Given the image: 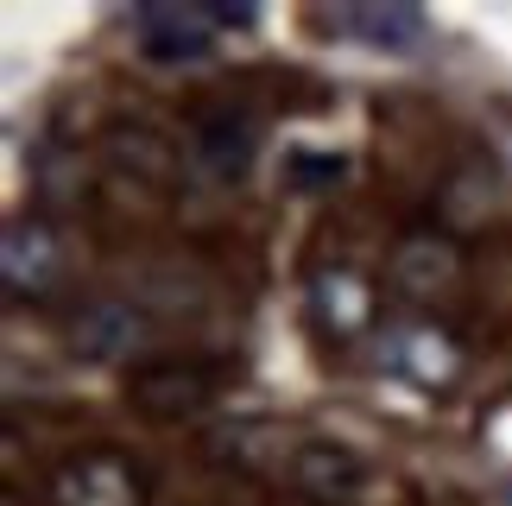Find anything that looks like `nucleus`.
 I'll use <instances>...</instances> for the list:
<instances>
[{
    "mask_svg": "<svg viewBox=\"0 0 512 506\" xmlns=\"http://www.w3.org/2000/svg\"><path fill=\"white\" fill-rule=\"evenodd\" d=\"M64 279H70L64 228L51 216H38V209H19L7 222V235H0V285H7V298L45 304V298L64 291Z\"/></svg>",
    "mask_w": 512,
    "mask_h": 506,
    "instance_id": "obj_1",
    "label": "nucleus"
},
{
    "mask_svg": "<svg viewBox=\"0 0 512 506\" xmlns=\"http://www.w3.org/2000/svg\"><path fill=\"white\" fill-rule=\"evenodd\" d=\"M57 506H146V475L127 450H76L51 469Z\"/></svg>",
    "mask_w": 512,
    "mask_h": 506,
    "instance_id": "obj_2",
    "label": "nucleus"
},
{
    "mask_svg": "<svg viewBox=\"0 0 512 506\" xmlns=\"http://www.w3.org/2000/svg\"><path fill=\"white\" fill-rule=\"evenodd\" d=\"M133 38H140L146 64H203L215 51V38H222V19H215L209 0H146L140 13H133Z\"/></svg>",
    "mask_w": 512,
    "mask_h": 506,
    "instance_id": "obj_3",
    "label": "nucleus"
},
{
    "mask_svg": "<svg viewBox=\"0 0 512 506\" xmlns=\"http://www.w3.org/2000/svg\"><path fill=\"white\" fill-rule=\"evenodd\" d=\"M127 399L140 405L146 418H196L222 399V374H215L209 361H184V355L146 361V367L127 374Z\"/></svg>",
    "mask_w": 512,
    "mask_h": 506,
    "instance_id": "obj_4",
    "label": "nucleus"
},
{
    "mask_svg": "<svg viewBox=\"0 0 512 506\" xmlns=\"http://www.w3.org/2000/svg\"><path fill=\"white\" fill-rule=\"evenodd\" d=\"M260 146H266V121L260 114H247V108H209L203 121H196V171L215 184H241L253 159H260Z\"/></svg>",
    "mask_w": 512,
    "mask_h": 506,
    "instance_id": "obj_5",
    "label": "nucleus"
},
{
    "mask_svg": "<svg viewBox=\"0 0 512 506\" xmlns=\"http://www.w3.org/2000/svg\"><path fill=\"white\" fill-rule=\"evenodd\" d=\"M380 355L392 374H405V380H418V386H456L462 380V348L443 336L437 323H424V317H405V323H392L386 329V342H380Z\"/></svg>",
    "mask_w": 512,
    "mask_h": 506,
    "instance_id": "obj_6",
    "label": "nucleus"
},
{
    "mask_svg": "<svg viewBox=\"0 0 512 506\" xmlns=\"http://www.w3.org/2000/svg\"><path fill=\"white\" fill-rule=\"evenodd\" d=\"M291 481H298L304 500L317 506H361L367 494V462L348 450V443H304L298 456H291Z\"/></svg>",
    "mask_w": 512,
    "mask_h": 506,
    "instance_id": "obj_7",
    "label": "nucleus"
},
{
    "mask_svg": "<svg viewBox=\"0 0 512 506\" xmlns=\"http://www.w3.org/2000/svg\"><path fill=\"white\" fill-rule=\"evenodd\" d=\"M336 38H354V45H373V51H405V45H424V13L411 0H354V7H336L323 19Z\"/></svg>",
    "mask_w": 512,
    "mask_h": 506,
    "instance_id": "obj_8",
    "label": "nucleus"
},
{
    "mask_svg": "<svg viewBox=\"0 0 512 506\" xmlns=\"http://www.w3.org/2000/svg\"><path fill=\"white\" fill-rule=\"evenodd\" d=\"M462 279V253L456 241L443 235H405L399 247H392V285L405 291V298H437V291H449Z\"/></svg>",
    "mask_w": 512,
    "mask_h": 506,
    "instance_id": "obj_9",
    "label": "nucleus"
},
{
    "mask_svg": "<svg viewBox=\"0 0 512 506\" xmlns=\"http://www.w3.org/2000/svg\"><path fill=\"white\" fill-rule=\"evenodd\" d=\"M310 310L329 336H361L373 323V285L354 266H323L317 285H310Z\"/></svg>",
    "mask_w": 512,
    "mask_h": 506,
    "instance_id": "obj_10",
    "label": "nucleus"
},
{
    "mask_svg": "<svg viewBox=\"0 0 512 506\" xmlns=\"http://www.w3.org/2000/svg\"><path fill=\"white\" fill-rule=\"evenodd\" d=\"M146 342V323L133 317V304H83L70 317V348H83L89 361H127Z\"/></svg>",
    "mask_w": 512,
    "mask_h": 506,
    "instance_id": "obj_11",
    "label": "nucleus"
},
{
    "mask_svg": "<svg viewBox=\"0 0 512 506\" xmlns=\"http://www.w3.org/2000/svg\"><path fill=\"white\" fill-rule=\"evenodd\" d=\"M114 152H121V165L127 171H140V178L146 184H171V159H177V152L159 140V133H146V127H121V133H114Z\"/></svg>",
    "mask_w": 512,
    "mask_h": 506,
    "instance_id": "obj_12",
    "label": "nucleus"
},
{
    "mask_svg": "<svg viewBox=\"0 0 512 506\" xmlns=\"http://www.w3.org/2000/svg\"><path fill=\"white\" fill-rule=\"evenodd\" d=\"M342 178H348L342 152H298L291 159V184H342Z\"/></svg>",
    "mask_w": 512,
    "mask_h": 506,
    "instance_id": "obj_13",
    "label": "nucleus"
}]
</instances>
